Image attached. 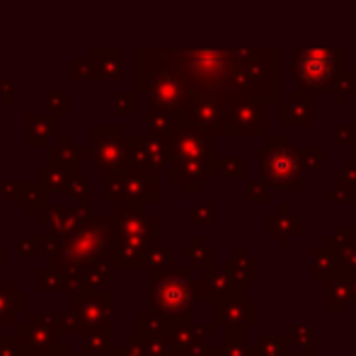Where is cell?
<instances>
[{
	"instance_id": "11",
	"label": "cell",
	"mask_w": 356,
	"mask_h": 356,
	"mask_svg": "<svg viewBox=\"0 0 356 356\" xmlns=\"http://www.w3.org/2000/svg\"><path fill=\"white\" fill-rule=\"evenodd\" d=\"M259 318V305L248 300V296H230V298L213 300V320L223 327H248Z\"/></svg>"
},
{
	"instance_id": "4",
	"label": "cell",
	"mask_w": 356,
	"mask_h": 356,
	"mask_svg": "<svg viewBox=\"0 0 356 356\" xmlns=\"http://www.w3.org/2000/svg\"><path fill=\"white\" fill-rule=\"evenodd\" d=\"M257 163L262 182L269 189H303V163L289 136H269V141L257 148Z\"/></svg>"
},
{
	"instance_id": "2",
	"label": "cell",
	"mask_w": 356,
	"mask_h": 356,
	"mask_svg": "<svg viewBox=\"0 0 356 356\" xmlns=\"http://www.w3.org/2000/svg\"><path fill=\"white\" fill-rule=\"evenodd\" d=\"M197 272L187 264H179L168 272L150 277V310L160 313L170 323L192 320V308L197 303Z\"/></svg>"
},
{
	"instance_id": "18",
	"label": "cell",
	"mask_w": 356,
	"mask_h": 356,
	"mask_svg": "<svg viewBox=\"0 0 356 356\" xmlns=\"http://www.w3.org/2000/svg\"><path fill=\"white\" fill-rule=\"evenodd\" d=\"M257 267H259V259L252 257V254L248 252V248H243V245L235 250V254H230V257L223 259L225 272H228L235 282H243V284L257 279Z\"/></svg>"
},
{
	"instance_id": "19",
	"label": "cell",
	"mask_w": 356,
	"mask_h": 356,
	"mask_svg": "<svg viewBox=\"0 0 356 356\" xmlns=\"http://www.w3.org/2000/svg\"><path fill=\"white\" fill-rule=\"evenodd\" d=\"M24 300L27 296L15 286V282H0V323H15V318L27 310Z\"/></svg>"
},
{
	"instance_id": "1",
	"label": "cell",
	"mask_w": 356,
	"mask_h": 356,
	"mask_svg": "<svg viewBox=\"0 0 356 356\" xmlns=\"http://www.w3.org/2000/svg\"><path fill=\"white\" fill-rule=\"evenodd\" d=\"M175 66L197 92L279 99V49L179 51Z\"/></svg>"
},
{
	"instance_id": "15",
	"label": "cell",
	"mask_w": 356,
	"mask_h": 356,
	"mask_svg": "<svg viewBox=\"0 0 356 356\" xmlns=\"http://www.w3.org/2000/svg\"><path fill=\"white\" fill-rule=\"evenodd\" d=\"M325 298L323 308L327 315H339L347 310V305L352 303V286H349L347 274H337L332 279H325Z\"/></svg>"
},
{
	"instance_id": "10",
	"label": "cell",
	"mask_w": 356,
	"mask_h": 356,
	"mask_svg": "<svg viewBox=\"0 0 356 356\" xmlns=\"http://www.w3.org/2000/svg\"><path fill=\"white\" fill-rule=\"evenodd\" d=\"M197 300L213 303L218 298H230V296H248V284L235 282L225 269H209L197 277Z\"/></svg>"
},
{
	"instance_id": "16",
	"label": "cell",
	"mask_w": 356,
	"mask_h": 356,
	"mask_svg": "<svg viewBox=\"0 0 356 356\" xmlns=\"http://www.w3.org/2000/svg\"><path fill=\"white\" fill-rule=\"evenodd\" d=\"M187 267H192L194 272H209V269L216 267V252L211 245L204 243L202 235H194L192 243L184 245L177 254Z\"/></svg>"
},
{
	"instance_id": "31",
	"label": "cell",
	"mask_w": 356,
	"mask_h": 356,
	"mask_svg": "<svg viewBox=\"0 0 356 356\" xmlns=\"http://www.w3.org/2000/svg\"><path fill=\"white\" fill-rule=\"evenodd\" d=\"M141 342H143V356H172L165 337H141Z\"/></svg>"
},
{
	"instance_id": "22",
	"label": "cell",
	"mask_w": 356,
	"mask_h": 356,
	"mask_svg": "<svg viewBox=\"0 0 356 356\" xmlns=\"http://www.w3.org/2000/svg\"><path fill=\"white\" fill-rule=\"evenodd\" d=\"M334 189L342 194L344 204H356V158H347L334 172Z\"/></svg>"
},
{
	"instance_id": "27",
	"label": "cell",
	"mask_w": 356,
	"mask_h": 356,
	"mask_svg": "<svg viewBox=\"0 0 356 356\" xmlns=\"http://www.w3.org/2000/svg\"><path fill=\"white\" fill-rule=\"evenodd\" d=\"M356 243V225L354 223H337L334 225V233L332 235H325L323 240V248L330 250L332 254H337L344 245Z\"/></svg>"
},
{
	"instance_id": "37",
	"label": "cell",
	"mask_w": 356,
	"mask_h": 356,
	"mask_svg": "<svg viewBox=\"0 0 356 356\" xmlns=\"http://www.w3.org/2000/svg\"><path fill=\"white\" fill-rule=\"evenodd\" d=\"M19 254H37V250H39V245H37V238H27V240H19Z\"/></svg>"
},
{
	"instance_id": "34",
	"label": "cell",
	"mask_w": 356,
	"mask_h": 356,
	"mask_svg": "<svg viewBox=\"0 0 356 356\" xmlns=\"http://www.w3.org/2000/svg\"><path fill=\"white\" fill-rule=\"evenodd\" d=\"M245 197H248L250 204H267L269 202V187L264 182H248V189H245Z\"/></svg>"
},
{
	"instance_id": "39",
	"label": "cell",
	"mask_w": 356,
	"mask_h": 356,
	"mask_svg": "<svg viewBox=\"0 0 356 356\" xmlns=\"http://www.w3.org/2000/svg\"><path fill=\"white\" fill-rule=\"evenodd\" d=\"M49 356H73V354H71V347H66V344H63V347H58V344H56V347H54V352Z\"/></svg>"
},
{
	"instance_id": "7",
	"label": "cell",
	"mask_w": 356,
	"mask_h": 356,
	"mask_svg": "<svg viewBox=\"0 0 356 356\" xmlns=\"http://www.w3.org/2000/svg\"><path fill=\"white\" fill-rule=\"evenodd\" d=\"M15 339L19 356H49L58 339V315H27L17 325Z\"/></svg>"
},
{
	"instance_id": "25",
	"label": "cell",
	"mask_w": 356,
	"mask_h": 356,
	"mask_svg": "<svg viewBox=\"0 0 356 356\" xmlns=\"http://www.w3.org/2000/svg\"><path fill=\"white\" fill-rule=\"evenodd\" d=\"M136 323H138V337H165L170 327V320H165L163 315L150 308L138 315Z\"/></svg>"
},
{
	"instance_id": "29",
	"label": "cell",
	"mask_w": 356,
	"mask_h": 356,
	"mask_svg": "<svg viewBox=\"0 0 356 356\" xmlns=\"http://www.w3.org/2000/svg\"><path fill=\"white\" fill-rule=\"evenodd\" d=\"M354 90H356V71H349V68H344V73L339 75L337 85L332 88L334 104H344Z\"/></svg>"
},
{
	"instance_id": "36",
	"label": "cell",
	"mask_w": 356,
	"mask_h": 356,
	"mask_svg": "<svg viewBox=\"0 0 356 356\" xmlns=\"http://www.w3.org/2000/svg\"><path fill=\"white\" fill-rule=\"evenodd\" d=\"M0 356H19V347L15 337H0Z\"/></svg>"
},
{
	"instance_id": "41",
	"label": "cell",
	"mask_w": 356,
	"mask_h": 356,
	"mask_svg": "<svg viewBox=\"0 0 356 356\" xmlns=\"http://www.w3.org/2000/svg\"><path fill=\"white\" fill-rule=\"evenodd\" d=\"M3 264H5V250L0 248V267H3Z\"/></svg>"
},
{
	"instance_id": "9",
	"label": "cell",
	"mask_w": 356,
	"mask_h": 356,
	"mask_svg": "<svg viewBox=\"0 0 356 356\" xmlns=\"http://www.w3.org/2000/svg\"><path fill=\"white\" fill-rule=\"evenodd\" d=\"M172 163L179 160H211L213 158V134L202 127H182L172 134Z\"/></svg>"
},
{
	"instance_id": "30",
	"label": "cell",
	"mask_w": 356,
	"mask_h": 356,
	"mask_svg": "<svg viewBox=\"0 0 356 356\" xmlns=\"http://www.w3.org/2000/svg\"><path fill=\"white\" fill-rule=\"evenodd\" d=\"M298 153H300V163H303V168H308V170L323 168L325 148H320V145H305V148H300Z\"/></svg>"
},
{
	"instance_id": "38",
	"label": "cell",
	"mask_w": 356,
	"mask_h": 356,
	"mask_svg": "<svg viewBox=\"0 0 356 356\" xmlns=\"http://www.w3.org/2000/svg\"><path fill=\"white\" fill-rule=\"evenodd\" d=\"M323 202L325 204H342V197H339V192H325Z\"/></svg>"
},
{
	"instance_id": "23",
	"label": "cell",
	"mask_w": 356,
	"mask_h": 356,
	"mask_svg": "<svg viewBox=\"0 0 356 356\" xmlns=\"http://www.w3.org/2000/svg\"><path fill=\"white\" fill-rule=\"evenodd\" d=\"M252 347L257 356H291L293 352L289 334H259Z\"/></svg>"
},
{
	"instance_id": "14",
	"label": "cell",
	"mask_w": 356,
	"mask_h": 356,
	"mask_svg": "<svg viewBox=\"0 0 356 356\" xmlns=\"http://www.w3.org/2000/svg\"><path fill=\"white\" fill-rule=\"evenodd\" d=\"M267 233L272 238L282 240V238H298L303 233V218L291 209L289 202H282L279 204V211L277 213H269L267 218Z\"/></svg>"
},
{
	"instance_id": "35",
	"label": "cell",
	"mask_w": 356,
	"mask_h": 356,
	"mask_svg": "<svg viewBox=\"0 0 356 356\" xmlns=\"http://www.w3.org/2000/svg\"><path fill=\"white\" fill-rule=\"evenodd\" d=\"M334 143L344 145V148H356V127L337 124V127H334Z\"/></svg>"
},
{
	"instance_id": "6",
	"label": "cell",
	"mask_w": 356,
	"mask_h": 356,
	"mask_svg": "<svg viewBox=\"0 0 356 356\" xmlns=\"http://www.w3.org/2000/svg\"><path fill=\"white\" fill-rule=\"evenodd\" d=\"M71 313L80 320L85 332L114 327V293L102 289H75L71 291Z\"/></svg>"
},
{
	"instance_id": "28",
	"label": "cell",
	"mask_w": 356,
	"mask_h": 356,
	"mask_svg": "<svg viewBox=\"0 0 356 356\" xmlns=\"http://www.w3.org/2000/svg\"><path fill=\"white\" fill-rule=\"evenodd\" d=\"M216 170L225 175L230 179H240L243 182L248 177V160L245 158H225V160H213Z\"/></svg>"
},
{
	"instance_id": "17",
	"label": "cell",
	"mask_w": 356,
	"mask_h": 356,
	"mask_svg": "<svg viewBox=\"0 0 356 356\" xmlns=\"http://www.w3.org/2000/svg\"><path fill=\"white\" fill-rule=\"evenodd\" d=\"M207 356H257L252 344H248V327H225V342L218 347H207Z\"/></svg>"
},
{
	"instance_id": "20",
	"label": "cell",
	"mask_w": 356,
	"mask_h": 356,
	"mask_svg": "<svg viewBox=\"0 0 356 356\" xmlns=\"http://www.w3.org/2000/svg\"><path fill=\"white\" fill-rule=\"evenodd\" d=\"M117 352L114 344V327L88 330L83 342V356H112Z\"/></svg>"
},
{
	"instance_id": "33",
	"label": "cell",
	"mask_w": 356,
	"mask_h": 356,
	"mask_svg": "<svg viewBox=\"0 0 356 356\" xmlns=\"http://www.w3.org/2000/svg\"><path fill=\"white\" fill-rule=\"evenodd\" d=\"M334 257H337V264H339V269H342L344 274L354 272V269H356V243L344 245V248L339 250Z\"/></svg>"
},
{
	"instance_id": "24",
	"label": "cell",
	"mask_w": 356,
	"mask_h": 356,
	"mask_svg": "<svg viewBox=\"0 0 356 356\" xmlns=\"http://www.w3.org/2000/svg\"><path fill=\"white\" fill-rule=\"evenodd\" d=\"M337 274H344L337 264V257H334L330 250H325L323 245L313 250V279L318 282H325V279H332Z\"/></svg>"
},
{
	"instance_id": "32",
	"label": "cell",
	"mask_w": 356,
	"mask_h": 356,
	"mask_svg": "<svg viewBox=\"0 0 356 356\" xmlns=\"http://www.w3.org/2000/svg\"><path fill=\"white\" fill-rule=\"evenodd\" d=\"M216 218V209L211 202H199L192 207V223L194 225H209Z\"/></svg>"
},
{
	"instance_id": "3",
	"label": "cell",
	"mask_w": 356,
	"mask_h": 356,
	"mask_svg": "<svg viewBox=\"0 0 356 356\" xmlns=\"http://www.w3.org/2000/svg\"><path fill=\"white\" fill-rule=\"evenodd\" d=\"M344 68V49H296L291 58V78L308 92H332Z\"/></svg>"
},
{
	"instance_id": "5",
	"label": "cell",
	"mask_w": 356,
	"mask_h": 356,
	"mask_svg": "<svg viewBox=\"0 0 356 356\" xmlns=\"http://www.w3.org/2000/svg\"><path fill=\"white\" fill-rule=\"evenodd\" d=\"M228 136H269V102L250 95H228Z\"/></svg>"
},
{
	"instance_id": "21",
	"label": "cell",
	"mask_w": 356,
	"mask_h": 356,
	"mask_svg": "<svg viewBox=\"0 0 356 356\" xmlns=\"http://www.w3.org/2000/svg\"><path fill=\"white\" fill-rule=\"evenodd\" d=\"M39 291H66L68 289V274L58 259H49L47 267L39 269L37 274Z\"/></svg>"
},
{
	"instance_id": "12",
	"label": "cell",
	"mask_w": 356,
	"mask_h": 356,
	"mask_svg": "<svg viewBox=\"0 0 356 356\" xmlns=\"http://www.w3.org/2000/svg\"><path fill=\"white\" fill-rule=\"evenodd\" d=\"M213 175H216L213 158L211 160H179V163H172V170H170V177L182 184L184 192H199L209 179H213Z\"/></svg>"
},
{
	"instance_id": "13",
	"label": "cell",
	"mask_w": 356,
	"mask_h": 356,
	"mask_svg": "<svg viewBox=\"0 0 356 356\" xmlns=\"http://www.w3.org/2000/svg\"><path fill=\"white\" fill-rule=\"evenodd\" d=\"M282 127H310L313 124V92H291L286 102L279 104Z\"/></svg>"
},
{
	"instance_id": "26",
	"label": "cell",
	"mask_w": 356,
	"mask_h": 356,
	"mask_svg": "<svg viewBox=\"0 0 356 356\" xmlns=\"http://www.w3.org/2000/svg\"><path fill=\"white\" fill-rule=\"evenodd\" d=\"M289 339L293 347H298L300 356H313L315 354V330L313 325L296 323L289 327Z\"/></svg>"
},
{
	"instance_id": "40",
	"label": "cell",
	"mask_w": 356,
	"mask_h": 356,
	"mask_svg": "<svg viewBox=\"0 0 356 356\" xmlns=\"http://www.w3.org/2000/svg\"><path fill=\"white\" fill-rule=\"evenodd\" d=\"M347 277H349V286H352V303H354L356 300V269L354 272H349Z\"/></svg>"
},
{
	"instance_id": "8",
	"label": "cell",
	"mask_w": 356,
	"mask_h": 356,
	"mask_svg": "<svg viewBox=\"0 0 356 356\" xmlns=\"http://www.w3.org/2000/svg\"><path fill=\"white\" fill-rule=\"evenodd\" d=\"M216 332V325H197L192 320L170 323L168 339L172 356H207V337Z\"/></svg>"
}]
</instances>
